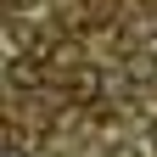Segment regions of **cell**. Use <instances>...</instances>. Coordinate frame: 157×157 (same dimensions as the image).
<instances>
[{
    "instance_id": "cell-1",
    "label": "cell",
    "mask_w": 157,
    "mask_h": 157,
    "mask_svg": "<svg viewBox=\"0 0 157 157\" xmlns=\"http://www.w3.org/2000/svg\"><path fill=\"white\" fill-rule=\"evenodd\" d=\"M62 95H67V101H95V95H101V73H95V67H73L62 78Z\"/></svg>"
},
{
    "instance_id": "cell-2",
    "label": "cell",
    "mask_w": 157,
    "mask_h": 157,
    "mask_svg": "<svg viewBox=\"0 0 157 157\" xmlns=\"http://www.w3.org/2000/svg\"><path fill=\"white\" fill-rule=\"evenodd\" d=\"M6 78H11V90H34V84H39V67L28 62V56H11V67H6Z\"/></svg>"
},
{
    "instance_id": "cell-3",
    "label": "cell",
    "mask_w": 157,
    "mask_h": 157,
    "mask_svg": "<svg viewBox=\"0 0 157 157\" xmlns=\"http://www.w3.org/2000/svg\"><path fill=\"white\" fill-rule=\"evenodd\" d=\"M107 157H151V146H140V140H112Z\"/></svg>"
},
{
    "instance_id": "cell-4",
    "label": "cell",
    "mask_w": 157,
    "mask_h": 157,
    "mask_svg": "<svg viewBox=\"0 0 157 157\" xmlns=\"http://www.w3.org/2000/svg\"><path fill=\"white\" fill-rule=\"evenodd\" d=\"M146 146H151V151H157V124H151V135H146Z\"/></svg>"
},
{
    "instance_id": "cell-5",
    "label": "cell",
    "mask_w": 157,
    "mask_h": 157,
    "mask_svg": "<svg viewBox=\"0 0 157 157\" xmlns=\"http://www.w3.org/2000/svg\"><path fill=\"white\" fill-rule=\"evenodd\" d=\"M28 157H51V151H28Z\"/></svg>"
}]
</instances>
